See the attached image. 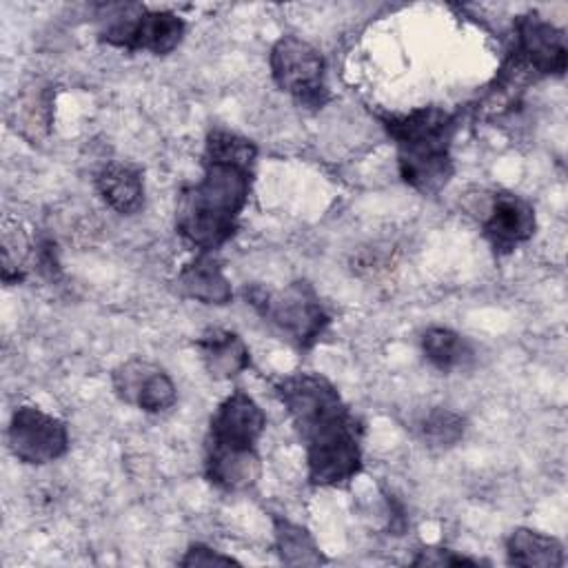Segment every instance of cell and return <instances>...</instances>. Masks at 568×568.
Instances as JSON below:
<instances>
[{
	"label": "cell",
	"mask_w": 568,
	"mask_h": 568,
	"mask_svg": "<svg viewBox=\"0 0 568 568\" xmlns=\"http://www.w3.org/2000/svg\"><path fill=\"white\" fill-rule=\"evenodd\" d=\"M481 233L495 255H508L535 235L537 217L532 204L515 193L497 191L488 195L479 217Z\"/></svg>",
	"instance_id": "9c48e42d"
},
{
	"label": "cell",
	"mask_w": 568,
	"mask_h": 568,
	"mask_svg": "<svg viewBox=\"0 0 568 568\" xmlns=\"http://www.w3.org/2000/svg\"><path fill=\"white\" fill-rule=\"evenodd\" d=\"M382 126L395 144L399 178L422 195L444 191L455 173L453 140L459 131V111L417 106L382 115Z\"/></svg>",
	"instance_id": "3957f363"
},
{
	"label": "cell",
	"mask_w": 568,
	"mask_h": 568,
	"mask_svg": "<svg viewBox=\"0 0 568 568\" xmlns=\"http://www.w3.org/2000/svg\"><path fill=\"white\" fill-rule=\"evenodd\" d=\"M204 470L213 486L226 493H242L257 484L262 462L257 450H215L206 448Z\"/></svg>",
	"instance_id": "4fadbf2b"
},
{
	"label": "cell",
	"mask_w": 568,
	"mask_h": 568,
	"mask_svg": "<svg viewBox=\"0 0 568 568\" xmlns=\"http://www.w3.org/2000/svg\"><path fill=\"white\" fill-rule=\"evenodd\" d=\"M257 146L253 140L213 129L202 153V178L180 191L175 231L197 253H213L235 231L253 189Z\"/></svg>",
	"instance_id": "6da1fadb"
},
{
	"label": "cell",
	"mask_w": 568,
	"mask_h": 568,
	"mask_svg": "<svg viewBox=\"0 0 568 568\" xmlns=\"http://www.w3.org/2000/svg\"><path fill=\"white\" fill-rule=\"evenodd\" d=\"M231 564H240L237 559L222 555L204 544H193L189 546V550L184 552V557L180 559V566L184 568H193V566H231Z\"/></svg>",
	"instance_id": "44dd1931"
},
{
	"label": "cell",
	"mask_w": 568,
	"mask_h": 568,
	"mask_svg": "<svg viewBox=\"0 0 568 568\" xmlns=\"http://www.w3.org/2000/svg\"><path fill=\"white\" fill-rule=\"evenodd\" d=\"M275 393L304 444L308 481L346 486L362 470V428L335 384L304 371L282 377Z\"/></svg>",
	"instance_id": "7a4b0ae2"
},
{
	"label": "cell",
	"mask_w": 568,
	"mask_h": 568,
	"mask_svg": "<svg viewBox=\"0 0 568 568\" xmlns=\"http://www.w3.org/2000/svg\"><path fill=\"white\" fill-rule=\"evenodd\" d=\"M115 395L144 413H164L178 402V388L166 371L133 357L113 371Z\"/></svg>",
	"instance_id": "30bf717a"
},
{
	"label": "cell",
	"mask_w": 568,
	"mask_h": 568,
	"mask_svg": "<svg viewBox=\"0 0 568 568\" xmlns=\"http://www.w3.org/2000/svg\"><path fill=\"white\" fill-rule=\"evenodd\" d=\"M266 428V415L260 404L242 388L231 390L215 408L209 422L204 448L215 450H257V439Z\"/></svg>",
	"instance_id": "ba28073f"
},
{
	"label": "cell",
	"mask_w": 568,
	"mask_h": 568,
	"mask_svg": "<svg viewBox=\"0 0 568 568\" xmlns=\"http://www.w3.org/2000/svg\"><path fill=\"white\" fill-rule=\"evenodd\" d=\"M200 359L213 379H233L251 366V351L246 342L224 328L206 331L195 342Z\"/></svg>",
	"instance_id": "7c38bea8"
},
{
	"label": "cell",
	"mask_w": 568,
	"mask_h": 568,
	"mask_svg": "<svg viewBox=\"0 0 568 568\" xmlns=\"http://www.w3.org/2000/svg\"><path fill=\"white\" fill-rule=\"evenodd\" d=\"M175 286L182 297L209 306H226L233 300L231 282L213 253H197L189 264H184L178 273Z\"/></svg>",
	"instance_id": "8fae6325"
},
{
	"label": "cell",
	"mask_w": 568,
	"mask_h": 568,
	"mask_svg": "<svg viewBox=\"0 0 568 568\" xmlns=\"http://www.w3.org/2000/svg\"><path fill=\"white\" fill-rule=\"evenodd\" d=\"M273 524H275V550L286 566H317L326 561L315 539L304 526L282 517H275Z\"/></svg>",
	"instance_id": "ac0fdd59"
},
{
	"label": "cell",
	"mask_w": 568,
	"mask_h": 568,
	"mask_svg": "<svg viewBox=\"0 0 568 568\" xmlns=\"http://www.w3.org/2000/svg\"><path fill=\"white\" fill-rule=\"evenodd\" d=\"M466 419L450 408H433L419 422V435L428 448L448 450L464 439Z\"/></svg>",
	"instance_id": "d6986e66"
},
{
	"label": "cell",
	"mask_w": 568,
	"mask_h": 568,
	"mask_svg": "<svg viewBox=\"0 0 568 568\" xmlns=\"http://www.w3.org/2000/svg\"><path fill=\"white\" fill-rule=\"evenodd\" d=\"M100 40L124 51H146L166 55L180 47L186 33V22L164 9H146L144 4H111L104 7Z\"/></svg>",
	"instance_id": "5b68a950"
},
{
	"label": "cell",
	"mask_w": 568,
	"mask_h": 568,
	"mask_svg": "<svg viewBox=\"0 0 568 568\" xmlns=\"http://www.w3.org/2000/svg\"><path fill=\"white\" fill-rule=\"evenodd\" d=\"M7 439L16 459L29 466H44L67 453L69 428L55 415L38 406L22 404L11 415Z\"/></svg>",
	"instance_id": "52a82bcc"
},
{
	"label": "cell",
	"mask_w": 568,
	"mask_h": 568,
	"mask_svg": "<svg viewBox=\"0 0 568 568\" xmlns=\"http://www.w3.org/2000/svg\"><path fill=\"white\" fill-rule=\"evenodd\" d=\"M244 297L264 322L302 351L315 346L331 324V313L306 280H295L277 291L253 284L244 288Z\"/></svg>",
	"instance_id": "277c9868"
},
{
	"label": "cell",
	"mask_w": 568,
	"mask_h": 568,
	"mask_svg": "<svg viewBox=\"0 0 568 568\" xmlns=\"http://www.w3.org/2000/svg\"><path fill=\"white\" fill-rule=\"evenodd\" d=\"M419 346H422V353L428 359V364L442 373H453V371L466 368L475 357L470 342L462 333H457L448 326L426 328L419 339Z\"/></svg>",
	"instance_id": "e0dca14e"
},
{
	"label": "cell",
	"mask_w": 568,
	"mask_h": 568,
	"mask_svg": "<svg viewBox=\"0 0 568 568\" xmlns=\"http://www.w3.org/2000/svg\"><path fill=\"white\" fill-rule=\"evenodd\" d=\"M508 564L521 568H559L564 566V546L557 537L535 528H515L506 539Z\"/></svg>",
	"instance_id": "9a60e30c"
},
{
	"label": "cell",
	"mask_w": 568,
	"mask_h": 568,
	"mask_svg": "<svg viewBox=\"0 0 568 568\" xmlns=\"http://www.w3.org/2000/svg\"><path fill=\"white\" fill-rule=\"evenodd\" d=\"M104 204L120 215H133L144 206L142 171L126 162H109L95 178Z\"/></svg>",
	"instance_id": "5bb4252c"
},
{
	"label": "cell",
	"mask_w": 568,
	"mask_h": 568,
	"mask_svg": "<svg viewBox=\"0 0 568 568\" xmlns=\"http://www.w3.org/2000/svg\"><path fill=\"white\" fill-rule=\"evenodd\" d=\"M53 120V95L51 89H31L16 98L9 109V124L16 133L27 138L31 144L47 138Z\"/></svg>",
	"instance_id": "2e32d148"
},
{
	"label": "cell",
	"mask_w": 568,
	"mask_h": 568,
	"mask_svg": "<svg viewBox=\"0 0 568 568\" xmlns=\"http://www.w3.org/2000/svg\"><path fill=\"white\" fill-rule=\"evenodd\" d=\"M410 564L413 566H479V559L459 555L448 548H422Z\"/></svg>",
	"instance_id": "ffe728a7"
},
{
	"label": "cell",
	"mask_w": 568,
	"mask_h": 568,
	"mask_svg": "<svg viewBox=\"0 0 568 568\" xmlns=\"http://www.w3.org/2000/svg\"><path fill=\"white\" fill-rule=\"evenodd\" d=\"M273 82L304 109H322L331 100L324 55L297 36H282L268 53Z\"/></svg>",
	"instance_id": "8992f818"
}]
</instances>
